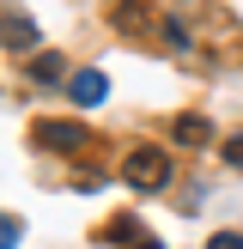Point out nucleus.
Here are the masks:
<instances>
[{"instance_id": "f257e3e1", "label": "nucleus", "mask_w": 243, "mask_h": 249, "mask_svg": "<svg viewBox=\"0 0 243 249\" xmlns=\"http://www.w3.org/2000/svg\"><path fill=\"white\" fill-rule=\"evenodd\" d=\"M164 177H170V158L158 152V146H134V152L122 158V182H134L140 195H146V189H158Z\"/></svg>"}, {"instance_id": "f03ea898", "label": "nucleus", "mask_w": 243, "mask_h": 249, "mask_svg": "<svg viewBox=\"0 0 243 249\" xmlns=\"http://www.w3.org/2000/svg\"><path fill=\"white\" fill-rule=\"evenodd\" d=\"M36 140H43L49 152H79L85 128H79V122H36Z\"/></svg>"}, {"instance_id": "7ed1b4c3", "label": "nucleus", "mask_w": 243, "mask_h": 249, "mask_svg": "<svg viewBox=\"0 0 243 249\" xmlns=\"http://www.w3.org/2000/svg\"><path fill=\"white\" fill-rule=\"evenodd\" d=\"M67 97H73V104H104V97H109V79H104L97 67H85V73L67 79Z\"/></svg>"}, {"instance_id": "20e7f679", "label": "nucleus", "mask_w": 243, "mask_h": 249, "mask_svg": "<svg viewBox=\"0 0 243 249\" xmlns=\"http://www.w3.org/2000/svg\"><path fill=\"white\" fill-rule=\"evenodd\" d=\"M170 134H176V146H207V122H201V116H176Z\"/></svg>"}, {"instance_id": "39448f33", "label": "nucleus", "mask_w": 243, "mask_h": 249, "mask_svg": "<svg viewBox=\"0 0 243 249\" xmlns=\"http://www.w3.org/2000/svg\"><path fill=\"white\" fill-rule=\"evenodd\" d=\"M104 237H116V243H140V219H109Z\"/></svg>"}, {"instance_id": "423d86ee", "label": "nucleus", "mask_w": 243, "mask_h": 249, "mask_svg": "<svg viewBox=\"0 0 243 249\" xmlns=\"http://www.w3.org/2000/svg\"><path fill=\"white\" fill-rule=\"evenodd\" d=\"M6 43H12V49H31V43H36V24H31V18H12V24H6Z\"/></svg>"}, {"instance_id": "0eeeda50", "label": "nucleus", "mask_w": 243, "mask_h": 249, "mask_svg": "<svg viewBox=\"0 0 243 249\" xmlns=\"http://www.w3.org/2000/svg\"><path fill=\"white\" fill-rule=\"evenodd\" d=\"M61 73H67L61 55H36V61H31V79H61Z\"/></svg>"}, {"instance_id": "6e6552de", "label": "nucleus", "mask_w": 243, "mask_h": 249, "mask_svg": "<svg viewBox=\"0 0 243 249\" xmlns=\"http://www.w3.org/2000/svg\"><path fill=\"white\" fill-rule=\"evenodd\" d=\"M116 24H122V31H140L146 12H140V6H116Z\"/></svg>"}, {"instance_id": "1a4fd4ad", "label": "nucleus", "mask_w": 243, "mask_h": 249, "mask_svg": "<svg viewBox=\"0 0 243 249\" xmlns=\"http://www.w3.org/2000/svg\"><path fill=\"white\" fill-rule=\"evenodd\" d=\"M207 249H243V231H219V237H207Z\"/></svg>"}, {"instance_id": "9d476101", "label": "nucleus", "mask_w": 243, "mask_h": 249, "mask_svg": "<svg viewBox=\"0 0 243 249\" xmlns=\"http://www.w3.org/2000/svg\"><path fill=\"white\" fill-rule=\"evenodd\" d=\"M164 36H170V49H189V31H182L176 18H164Z\"/></svg>"}, {"instance_id": "9b49d317", "label": "nucleus", "mask_w": 243, "mask_h": 249, "mask_svg": "<svg viewBox=\"0 0 243 249\" xmlns=\"http://www.w3.org/2000/svg\"><path fill=\"white\" fill-rule=\"evenodd\" d=\"M225 164H237V170H243V134H237V140H225Z\"/></svg>"}, {"instance_id": "f8f14e48", "label": "nucleus", "mask_w": 243, "mask_h": 249, "mask_svg": "<svg viewBox=\"0 0 243 249\" xmlns=\"http://www.w3.org/2000/svg\"><path fill=\"white\" fill-rule=\"evenodd\" d=\"M18 243V225H12V219H0V249H12Z\"/></svg>"}, {"instance_id": "ddd939ff", "label": "nucleus", "mask_w": 243, "mask_h": 249, "mask_svg": "<svg viewBox=\"0 0 243 249\" xmlns=\"http://www.w3.org/2000/svg\"><path fill=\"white\" fill-rule=\"evenodd\" d=\"M134 249H164V243H152V237H140V243H134Z\"/></svg>"}]
</instances>
